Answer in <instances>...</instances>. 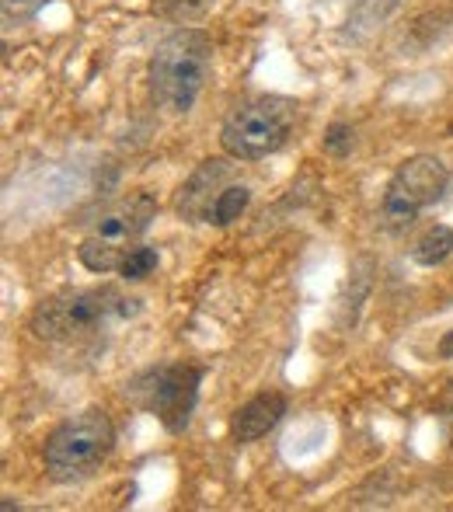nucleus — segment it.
I'll list each match as a JSON object with an SVG mask.
<instances>
[{
	"instance_id": "obj_1",
	"label": "nucleus",
	"mask_w": 453,
	"mask_h": 512,
	"mask_svg": "<svg viewBox=\"0 0 453 512\" xmlns=\"http://www.w3.org/2000/svg\"><path fill=\"white\" fill-rule=\"evenodd\" d=\"M115 446V425L109 411L88 408L60 422L42 446V464L56 485H74L98 471Z\"/></svg>"
},
{
	"instance_id": "obj_2",
	"label": "nucleus",
	"mask_w": 453,
	"mask_h": 512,
	"mask_svg": "<svg viewBox=\"0 0 453 512\" xmlns=\"http://www.w3.org/2000/svg\"><path fill=\"white\" fill-rule=\"evenodd\" d=\"M213 46L196 28H178L157 46L150 60V91L154 102L168 112H189L206 84Z\"/></svg>"
},
{
	"instance_id": "obj_3",
	"label": "nucleus",
	"mask_w": 453,
	"mask_h": 512,
	"mask_svg": "<svg viewBox=\"0 0 453 512\" xmlns=\"http://www.w3.org/2000/svg\"><path fill=\"white\" fill-rule=\"evenodd\" d=\"M140 310V300L122 297L112 286L98 290H70L60 297H49L46 304L35 307L32 331L46 342H67V338H84L102 331L105 324L133 317Z\"/></svg>"
},
{
	"instance_id": "obj_4",
	"label": "nucleus",
	"mask_w": 453,
	"mask_h": 512,
	"mask_svg": "<svg viewBox=\"0 0 453 512\" xmlns=\"http://www.w3.org/2000/svg\"><path fill=\"white\" fill-rule=\"evenodd\" d=\"M293 119H297V108L286 98H255L227 115L220 143L234 161H262L286 147Z\"/></svg>"
},
{
	"instance_id": "obj_5",
	"label": "nucleus",
	"mask_w": 453,
	"mask_h": 512,
	"mask_svg": "<svg viewBox=\"0 0 453 512\" xmlns=\"http://www.w3.org/2000/svg\"><path fill=\"white\" fill-rule=\"evenodd\" d=\"M450 189V171L440 157L415 154L408 161L398 164V171L391 175L380 203V216L391 230H405L415 223V216L426 206L440 203L443 192Z\"/></svg>"
},
{
	"instance_id": "obj_6",
	"label": "nucleus",
	"mask_w": 453,
	"mask_h": 512,
	"mask_svg": "<svg viewBox=\"0 0 453 512\" xmlns=\"http://www.w3.org/2000/svg\"><path fill=\"white\" fill-rule=\"evenodd\" d=\"M154 213H157V203L150 196H129V199H122L119 206H112L109 213L95 223V230L81 241V248H77V258H81L84 269L98 272V276L119 269L129 244L150 227Z\"/></svg>"
},
{
	"instance_id": "obj_7",
	"label": "nucleus",
	"mask_w": 453,
	"mask_h": 512,
	"mask_svg": "<svg viewBox=\"0 0 453 512\" xmlns=\"http://www.w3.org/2000/svg\"><path fill=\"white\" fill-rule=\"evenodd\" d=\"M199 384H203V370L199 366H157L150 373L147 401L143 405L154 411L157 422L168 432H185L199 401Z\"/></svg>"
},
{
	"instance_id": "obj_8",
	"label": "nucleus",
	"mask_w": 453,
	"mask_h": 512,
	"mask_svg": "<svg viewBox=\"0 0 453 512\" xmlns=\"http://www.w3.org/2000/svg\"><path fill=\"white\" fill-rule=\"evenodd\" d=\"M230 178V164L227 161H203V168L189 178V185L178 196V213L189 223H210L213 220V206H217L224 182Z\"/></svg>"
},
{
	"instance_id": "obj_9",
	"label": "nucleus",
	"mask_w": 453,
	"mask_h": 512,
	"mask_svg": "<svg viewBox=\"0 0 453 512\" xmlns=\"http://www.w3.org/2000/svg\"><path fill=\"white\" fill-rule=\"evenodd\" d=\"M286 415V398L276 391L255 394L248 405L234 411V422H230V436L234 443H255V439L269 436Z\"/></svg>"
},
{
	"instance_id": "obj_10",
	"label": "nucleus",
	"mask_w": 453,
	"mask_h": 512,
	"mask_svg": "<svg viewBox=\"0 0 453 512\" xmlns=\"http://www.w3.org/2000/svg\"><path fill=\"white\" fill-rule=\"evenodd\" d=\"M415 262L419 265H440L453 255V227H433L429 234H422V241L415 244Z\"/></svg>"
},
{
	"instance_id": "obj_11",
	"label": "nucleus",
	"mask_w": 453,
	"mask_h": 512,
	"mask_svg": "<svg viewBox=\"0 0 453 512\" xmlns=\"http://www.w3.org/2000/svg\"><path fill=\"white\" fill-rule=\"evenodd\" d=\"M248 203H251L248 185H227V189L220 192L217 206H213V220L210 223H217V227H227V223H234L237 216L248 209Z\"/></svg>"
},
{
	"instance_id": "obj_12",
	"label": "nucleus",
	"mask_w": 453,
	"mask_h": 512,
	"mask_svg": "<svg viewBox=\"0 0 453 512\" xmlns=\"http://www.w3.org/2000/svg\"><path fill=\"white\" fill-rule=\"evenodd\" d=\"M154 269H157V251L147 248V244H140V248L126 251V258H122V265H119V276L122 279H143Z\"/></svg>"
},
{
	"instance_id": "obj_13",
	"label": "nucleus",
	"mask_w": 453,
	"mask_h": 512,
	"mask_svg": "<svg viewBox=\"0 0 453 512\" xmlns=\"http://www.w3.org/2000/svg\"><path fill=\"white\" fill-rule=\"evenodd\" d=\"M49 0H0V11H4V25H21L32 14H39Z\"/></svg>"
},
{
	"instance_id": "obj_14",
	"label": "nucleus",
	"mask_w": 453,
	"mask_h": 512,
	"mask_svg": "<svg viewBox=\"0 0 453 512\" xmlns=\"http://www.w3.org/2000/svg\"><path fill=\"white\" fill-rule=\"evenodd\" d=\"M325 147L332 150V154H345V150L352 147V129H345V126H332V129H328Z\"/></svg>"
},
{
	"instance_id": "obj_15",
	"label": "nucleus",
	"mask_w": 453,
	"mask_h": 512,
	"mask_svg": "<svg viewBox=\"0 0 453 512\" xmlns=\"http://www.w3.org/2000/svg\"><path fill=\"white\" fill-rule=\"evenodd\" d=\"M440 359H453V331H447L440 342Z\"/></svg>"
},
{
	"instance_id": "obj_16",
	"label": "nucleus",
	"mask_w": 453,
	"mask_h": 512,
	"mask_svg": "<svg viewBox=\"0 0 453 512\" xmlns=\"http://www.w3.org/2000/svg\"><path fill=\"white\" fill-rule=\"evenodd\" d=\"M447 405H450V408H453V384H450V387H447Z\"/></svg>"
}]
</instances>
